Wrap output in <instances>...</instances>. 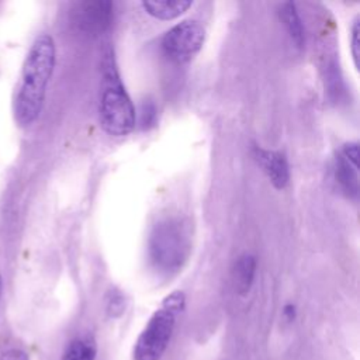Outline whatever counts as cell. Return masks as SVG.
<instances>
[{
  "instance_id": "obj_15",
  "label": "cell",
  "mask_w": 360,
  "mask_h": 360,
  "mask_svg": "<svg viewBox=\"0 0 360 360\" xmlns=\"http://www.w3.org/2000/svg\"><path fill=\"white\" fill-rule=\"evenodd\" d=\"M125 308V298L121 294V291L118 290H111L108 294V300H107V309L112 316L120 315Z\"/></svg>"
},
{
  "instance_id": "obj_18",
  "label": "cell",
  "mask_w": 360,
  "mask_h": 360,
  "mask_svg": "<svg viewBox=\"0 0 360 360\" xmlns=\"http://www.w3.org/2000/svg\"><path fill=\"white\" fill-rule=\"evenodd\" d=\"M0 360H30L28 354L21 349H7L0 353Z\"/></svg>"
},
{
  "instance_id": "obj_5",
  "label": "cell",
  "mask_w": 360,
  "mask_h": 360,
  "mask_svg": "<svg viewBox=\"0 0 360 360\" xmlns=\"http://www.w3.org/2000/svg\"><path fill=\"white\" fill-rule=\"evenodd\" d=\"M205 30L195 20H183L169 28L162 37V49L165 55L176 62H188L202 46Z\"/></svg>"
},
{
  "instance_id": "obj_9",
  "label": "cell",
  "mask_w": 360,
  "mask_h": 360,
  "mask_svg": "<svg viewBox=\"0 0 360 360\" xmlns=\"http://www.w3.org/2000/svg\"><path fill=\"white\" fill-rule=\"evenodd\" d=\"M359 166L347 160L342 153L336 156L335 163V177L340 188L346 193L347 197H356L359 193Z\"/></svg>"
},
{
  "instance_id": "obj_6",
  "label": "cell",
  "mask_w": 360,
  "mask_h": 360,
  "mask_svg": "<svg viewBox=\"0 0 360 360\" xmlns=\"http://www.w3.org/2000/svg\"><path fill=\"white\" fill-rule=\"evenodd\" d=\"M114 6L108 0H90L76 4L73 10V24L84 34L98 37L104 34L112 22Z\"/></svg>"
},
{
  "instance_id": "obj_4",
  "label": "cell",
  "mask_w": 360,
  "mask_h": 360,
  "mask_svg": "<svg viewBox=\"0 0 360 360\" xmlns=\"http://www.w3.org/2000/svg\"><path fill=\"white\" fill-rule=\"evenodd\" d=\"M184 307V294L174 291L167 295L142 329L134 346L135 360H159L172 339L176 318Z\"/></svg>"
},
{
  "instance_id": "obj_10",
  "label": "cell",
  "mask_w": 360,
  "mask_h": 360,
  "mask_svg": "<svg viewBox=\"0 0 360 360\" xmlns=\"http://www.w3.org/2000/svg\"><path fill=\"white\" fill-rule=\"evenodd\" d=\"M193 6L190 0H176V1H142L143 10L153 18L169 21L183 13H186Z\"/></svg>"
},
{
  "instance_id": "obj_3",
  "label": "cell",
  "mask_w": 360,
  "mask_h": 360,
  "mask_svg": "<svg viewBox=\"0 0 360 360\" xmlns=\"http://www.w3.org/2000/svg\"><path fill=\"white\" fill-rule=\"evenodd\" d=\"M190 250V232L183 219L165 218L153 226L148 240V253L158 270L177 271L188 259Z\"/></svg>"
},
{
  "instance_id": "obj_11",
  "label": "cell",
  "mask_w": 360,
  "mask_h": 360,
  "mask_svg": "<svg viewBox=\"0 0 360 360\" xmlns=\"http://www.w3.org/2000/svg\"><path fill=\"white\" fill-rule=\"evenodd\" d=\"M280 18H281L291 41L295 44V46L302 48L305 44V32H304V25H302L301 17L298 14L297 6L291 1L283 3L280 6Z\"/></svg>"
},
{
  "instance_id": "obj_14",
  "label": "cell",
  "mask_w": 360,
  "mask_h": 360,
  "mask_svg": "<svg viewBox=\"0 0 360 360\" xmlns=\"http://www.w3.org/2000/svg\"><path fill=\"white\" fill-rule=\"evenodd\" d=\"M326 82H328V93L333 100L339 98L342 93V80L339 76V69H336V65H330L328 68L326 73Z\"/></svg>"
},
{
  "instance_id": "obj_7",
  "label": "cell",
  "mask_w": 360,
  "mask_h": 360,
  "mask_svg": "<svg viewBox=\"0 0 360 360\" xmlns=\"http://www.w3.org/2000/svg\"><path fill=\"white\" fill-rule=\"evenodd\" d=\"M256 158L263 167L264 173L267 174L271 184L281 190L287 186L290 180V169L288 162L284 153L276 150H266V149H256Z\"/></svg>"
},
{
  "instance_id": "obj_17",
  "label": "cell",
  "mask_w": 360,
  "mask_h": 360,
  "mask_svg": "<svg viewBox=\"0 0 360 360\" xmlns=\"http://www.w3.org/2000/svg\"><path fill=\"white\" fill-rule=\"evenodd\" d=\"M340 153L347 160H350L353 165L359 166V145H357V142H347V143H345Z\"/></svg>"
},
{
  "instance_id": "obj_2",
  "label": "cell",
  "mask_w": 360,
  "mask_h": 360,
  "mask_svg": "<svg viewBox=\"0 0 360 360\" xmlns=\"http://www.w3.org/2000/svg\"><path fill=\"white\" fill-rule=\"evenodd\" d=\"M103 90L98 104L100 124L111 136L128 135L136 124L135 107L121 82L112 51H107L101 62Z\"/></svg>"
},
{
  "instance_id": "obj_1",
  "label": "cell",
  "mask_w": 360,
  "mask_h": 360,
  "mask_svg": "<svg viewBox=\"0 0 360 360\" xmlns=\"http://www.w3.org/2000/svg\"><path fill=\"white\" fill-rule=\"evenodd\" d=\"M53 66V39L48 34H41L32 42L24 60L14 101V115L21 127H28L38 118Z\"/></svg>"
},
{
  "instance_id": "obj_12",
  "label": "cell",
  "mask_w": 360,
  "mask_h": 360,
  "mask_svg": "<svg viewBox=\"0 0 360 360\" xmlns=\"http://www.w3.org/2000/svg\"><path fill=\"white\" fill-rule=\"evenodd\" d=\"M96 345L89 338L73 339L65 349L62 360H94Z\"/></svg>"
},
{
  "instance_id": "obj_13",
  "label": "cell",
  "mask_w": 360,
  "mask_h": 360,
  "mask_svg": "<svg viewBox=\"0 0 360 360\" xmlns=\"http://www.w3.org/2000/svg\"><path fill=\"white\" fill-rule=\"evenodd\" d=\"M156 115H158V110L156 105L152 101H143L139 110V125L142 129H148L150 127L155 125L156 122Z\"/></svg>"
},
{
  "instance_id": "obj_8",
  "label": "cell",
  "mask_w": 360,
  "mask_h": 360,
  "mask_svg": "<svg viewBox=\"0 0 360 360\" xmlns=\"http://www.w3.org/2000/svg\"><path fill=\"white\" fill-rule=\"evenodd\" d=\"M256 274V257L250 253H243L233 264L232 278L235 290L239 294L249 292Z\"/></svg>"
},
{
  "instance_id": "obj_19",
  "label": "cell",
  "mask_w": 360,
  "mask_h": 360,
  "mask_svg": "<svg viewBox=\"0 0 360 360\" xmlns=\"http://www.w3.org/2000/svg\"><path fill=\"white\" fill-rule=\"evenodd\" d=\"M0 294H1V278H0Z\"/></svg>"
},
{
  "instance_id": "obj_16",
  "label": "cell",
  "mask_w": 360,
  "mask_h": 360,
  "mask_svg": "<svg viewBox=\"0 0 360 360\" xmlns=\"http://www.w3.org/2000/svg\"><path fill=\"white\" fill-rule=\"evenodd\" d=\"M359 32H360L359 17H356L354 21H353V25H352V45H350L352 56H353V62H354L356 69H359V55H360V51H359Z\"/></svg>"
}]
</instances>
